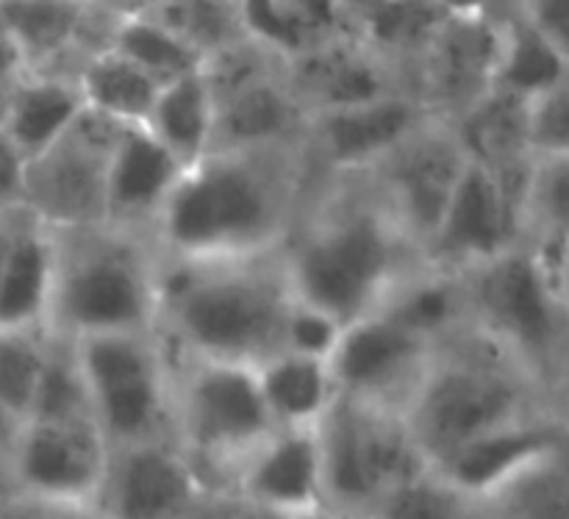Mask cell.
Returning a JSON list of instances; mask_svg holds the SVG:
<instances>
[{"instance_id":"obj_1","label":"cell","mask_w":569,"mask_h":519,"mask_svg":"<svg viewBox=\"0 0 569 519\" xmlns=\"http://www.w3.org/2000/svg\"><path fill=\"white\" fill-rule=\"evenodd\" d=\"M267 153L211 148L183 167L153 217L167 259H256L281 239L289 176Z\"/></svg>"},{"instance_id":"obj_2","label":"cell","mask_w":569,"mask_h":519,"mask_svg":"<svg viewBox=\"0 0 569 519\" xmlns=\"http://www.w3.org/2000/svg\"><path fill=\"white\" fill-rule=\"evenodd\" d=\"M292 295L281 267L250 259L176 261L156 276L153 320L183 359L259 367L283 348Z\"/></svg>"},{"instance_id":"obj_3","label":"cell","mask_w":569,"mask_h":519,"mask_svg":"<svg viewBox=\"0 0 569 519\" xmlns=\"http://www.w3.org/2000/svg\"><path fill=\"white\" fill-rule=\"evenodd\" d=\"M548 389L517 356L478 331L439 342L400 398L398 409L428 467H439L476 439L539 417L533 395Z\"/></svg>"},{"instance_id":"obj_4","label":"cell","mask_w":569,"mask_h":519,"mask_svg":"<svg viewBox=\"0 0 569 519\" xmlns=\"http://www.w3.org/2000/svg\"><path fill=\"white\" fill-rule=\"evenodd\" d=\"M415 250L381 198L350 200L300 231L281 272L295 303L345 328L383 309L409 281Z\"/></svg>"},{"instance_id":"obj_5","label":"cell","mask_w":569,"mask_h":519,"mask_svg":"<svg viewBox=\"0 0 569 519\" xmlns=\"http://www.w3.org/2000/svg\"><path fill=\"white\" fill-rule=\"evenodd\" d=\"M78 228L81 242L59 253L44 326L53 339L76 342L94 333L144 331L156 311V272L128 231Z\"/></svg>"},{"instance_id":"obj_6","label":"cell","mask_w":569,"mask_h":519,"mask_svg":"<svg viewBox=\"0 0 569 519\" xmlns=\"http://www.w3.org/2000/svg\"><path fill=\"white\" fill-rule=\"evenodd\" d=\"M322 500L339 509H376L389 492L426 476V456L395 403L333 392L315 422Z\"/></svg>"},{"instance_id":"obj_7","label":"cell","mask_w":569,"mask_h":519,"mask_svg":"<svg viewBox=\"0 0 569 519\" xmlns=\"http://www.w3.org/2000/svg\"><path fill=\"white\" fill-rule=\"evenodd\" d=\"M172 420L178 448L200 467L242 472L256 450L278 431V422L261 392L256 367L228 361L183 359L181 378L172 387Z\"/></svg>"},{"instance_id":"obj_8","label":"cell","mask_w":569,"mask_h":519,"mask_svg":"<svg viewBox=\"0 0 569 519\" xmlns=\"http://www.w3.org/2000/svg\"><path fill=\"white\" fill-rule=\"evenodd\" d=\"M456 278L465 315H472L478 331L503 345L548 387L561 359L565 295L548 281L533 250L515 244Z\"/></svg>"},{"instance_id":"obj_9","label":"cell","mask_w":569,"mask_h":519,"mask_svg":"<svg viewBox=\"0 0 569 519\" xmlns=\"http://www.w3.org/2000/svg\"><path fill=\"white\" fill-rule=\"evenodd\" d=\"M89 398V411L111 450L161 439L172 387L164 361L144 331L94 333L70 342Z\"/></svg>"},{"instance_id":"obj_10","label":"cell","mask_w":569,"mask_h":519,"mask_svg":"<svg viewBox=\"0 0 569 519\" xmlns=\"http://www.w3.org/2000/svg\"><path fill=\"white\" fill-rule=\"evenodd\" d=\"M122 122L83 106L53 144L28 159L26 209L42 226L78 231L106 222V170Z\"/></svg>"},{"instance_id":"obj_11","label":"cell","mask_w":569,"mask_h":519,"mask_svg":"<svg viewBox=\"0 0 569 519\" xmlns=\"http://www.w3.org/2000/svg\"><path fill=\"white\" fill-rule=\"evenodd\" d=\"M531 172L533 164L526 170L498 172L470 156L442 217V226L422 256L431 270L459 276L520 244L517 237L522 220L528 217Z\"/></svg>"},{"instance_id":"obj_12","label":"cell","mask_w":569,"mask_h":519,"mask_svg":"<svg viewBox=\"0 0 569 519\" xmlns=\"http://www.w3.org/2000/svg\"><path fill=\"white\" fill-rule=\"evenodd\" d=\"M111 448L89 415L64 420L28 417L6 465L17 498L39 503L87 506L100 500Z\"/></svg>"},{"instance_id":"obj_13","label":"cell","mask_w":569,"mask_h":519,"mask_svg":"<svg viewBox=\"0 0 569 519\" xmlns=\"http://www.w3.org/2000/svg\"><path fill=\"white\" fill-rule=\"evenodd\" d=\"M470 153L453 128L439 126L437 117L406 137L398 148L372 164L378 170L381 200L406 237L426 256L428 242L442 226L450 198Z\"/></svg>"},{"instance_id":"obj_14","label":"cell","mask_w":569,"mask_h":519,"mask_svg":"<svg viewBox=\"0 0 569 519\" xmlns=\"http://www.w3.org/2000/svg\"><path fill=\"white\" fill-rule=\"evenodd\" d=\"M503 9L492 14H445L426 44L400 67V72L415 76L409 92L433 114L456 117L495 87L506 37Z\"/></svg>"},{"instance_id":"obj_15","label":"cell","mask_w":569,"mask_h":519,"mask_svg":"<svg viewBox=\"0 0 569 519\" xmlns=\"http://www.w3.org/2000/svg\"><path fill=\"white\" fill-rule=\"evenodd\" d=\"M437 339L426 337L392 311L378 309L342 328L328 372L337 392L400 403L422 370Z\"/></svg>"},{"instance_id":"obj_16","label":"cell","mask_w":569,"mask_h":519,"mask_svg":"<svg viewBox=\"0 0 569 519\" xmlns=\"http://www.w3.org/2000/svg\"><path fill=\"white\" fill-rule=\"evenodd\" d=\"M281 76L289 92L303 106L306 117L315 111L342 109L398 92L400 67L378 53L356 31L339 33L309 50L283 59Z\"/></svg>"},{"instance_id":"obj_17","label":"cell","mask_w":569,"mask_h":519,"mask_svg":"<svg viewBox=\"0 0 569 519\" xmlns=\"http://www.w3.org/2000/svg\"><path fill=\"white\" fill-rule=\"evenodd\" d=\"M431 117L437 114L415 92L398 89L367 103L315 111L306 117V128L322 164L348 172L372 167Z\"/></svg>"},{"instance_id":"obj_18","label":"cell","mask_w":569,"mask_h":519,"mask_svg":"<svg viewBox=\"0 0 569 519\" xmlns=\"http://www.w3.org/2000/svg\"><path fill=\"white\" fill-rule=\"evenodd\" d=\"M200 476L178 445L164 439L111 450L100 500L120 517H176L194 509Z\"/></svg>"},{"instance_id":"obj_19","label":"cell","mask_w":569,"mask_h":519,"mask_svg":"<svg viewBox=\"0 0 569 519\" xmlns=\"http://www.w3.org/2000/svg\"><path fill=\"white\" fill-rule=\"evenodd\" d=\"M561 445H565V426L550 420L548 415H539L476 439L431 472H437L467 500H481L498 495L531 465L559 453Z\"/></svg>"},{"instance_id":"obj_20","label":"cell","mask_w":569,"mask_h":519,"mask_svg":"<svg viewBox=\"0 0 569 519\" xmlns=\"http://www.w3.org/2000/svg\"><path fill=\"white\" fill-rule=\"evenodd\" d=\"M183 164L144 122H122L106 170V222L131 233L153 222Z\"/></svg>"},{"instance_id":"obj_21","label":"cell","mask_w":569,"mask_h":519,"mask_svg":"<svg viewBox=\"0 0 569 519\" xmlns=\"http://www.w3.org/2000/svg\"><path fill=\"white\" fill-rule=\"evenodd\" d=\"M0 20L14 33L28 70H61L72 56L106 48L114 17L89 0H0Z\"/></svg>"},{"instance_id":"obj_22","label":"cell","mask_w":569,"mask_h":519,"mask_svg":"<svg viewBox=\"0 0 569 519\" xmlns=\"http://www.w3.org/2000/svg\"><path fill=\"white\" fill-rule=\"evenodd\" d=\"M239 489L259 509H317L322 503V472L315 426L278 428L242 467Z\"/></svg>"},{"instance_id":"obj_23","label":"cell","mask_w":569,"mask_h":519,"mask_svg":"<svg viewBox=\"0 0 569 519\" xmlns=\"http://www.w3.org/2000/svg\"><path fill=\"white\" fill-rule=\"evenodd\" d=\"M56 242L22 206L14 211L9 253L0 270V333L44 331L53 289Z\"/></svg>"},{"instance_id":"obj_24","label":"cell","mask_w":569,"mask_h":519,"mask_svg":"<svg viewBox=\"0 0 569 519\" xmlns=\"http://www.w3.org/2000/svg\"><path fill=\"white\" fill-rule=\"evenodd\" d=\"M303 128V106L289 92L281 70H276L214 103L211 148H276V144H287L289 139L298 137Z\"/></svg>"},{"instance_id":"obj_25","label":"cell","mask_w":569,"mask_h":519,"mask_svg":"<svg viewBox=\"0 0 569 519\" xmlns=\"http://www.w3.org/2000/svg\"><path fill=\"white\" fill-rule=\"evenodd\" d=\"M83 106L87 103L72 72L28 70L9 87L3 131L26 159H33L70 128Z\"/></svg>"},{"instance_id":"obj_26","label":"cell","mask_w":569,"mask_h":519,"mask_svg":"<svg viewBox=\"0 0 569 519\" xmlns=\"http://www.w3.org/2000/svg\"><path fill=\"white\" fill-rule=\"evenodd\" d=\"M239 11L244 31L281 59L356 31L353 11L345 0H239Z\"/></svg>"},{"instance_id":"obj_27","label":"cell","mask_w":569,"mask_h":519,"mask_svg":"<svg viewBox=\"0 0 569 519\" xmlns=\"http://www.w3.org/2000/svg\"><path fill=\"white\" fill-rule=\"evenodd\" d=\"M211 122L214 100L203 72L194 70L161 83L144 126L187 167L211 148Z\"/></svg>"},{"instance_id":"obj_28","label":"cell","mask_w":569,"mask_h":519,"mask_svg":"<svg viewBox=\"0 0 569 519\" xmlns=\"http://www.w3.org/2000/svg\"><path fill=\"white\" fill-rule=\"evenodd\" d=\"M76 81L89 109L120 122H144L161 83L153 76L117 53L114 48H98L81 56Z\"/></svg>"},{"instance_id":"obj_29","label":"cell","mask_w":569,"mask_h":519,"mask_svg":"<svg viewBox=\"0 0 569 519\" xmlns=\"http://www.w3.org/2000/svg\"><path fill=\"white\" fill-rule=\"evenodd\" d=\"M267 406L281 428L315 426L333 398V381L326 359L281 350L256 367Z\"/></svg>"},{"instance_id":"obj_30","label":"cell","mask_w":569,"mask_h":519,"mask_svg":"<svg viewBox=\"0 0 569 519\" xmlns=\"http://www.w3.org/2000/svg\"><path fill=\"white\" fill-rule=\"evenodd\" d=\"M503 56L495 78L498 87L533 98L567 81V50L528 22L511 0L503 9Z\"/></svg>"},{"instance_id":"obj_31","label":"cell","mask_w":569,"mask_h":519,"mask_svg":"<svg viewBox=\"0 0 569 519\" xmlns=\"http://www.w3.org/2000/svg\"><path fill=\"white\" fill-rule=\"evenodd\" d=\"M445 14L448 11L439 0H376L356 17V33L389 61L403 67L426 44Z\"/></svg>"},{"instance_id":"obj_32","label":"cell","mask_w":569,"mask_h":519,"mask_svg":"<svg viewBox=\"0 0 569 519\" xmlns=\"http://www.w3.org/2000/svg\"><path fill=\"white\" fill-rule=\"evenodd\" d=\"M200 59L244 37L239 0H159L148 14Z\"/></svg>"},{"instance_id":"obj_33","label":"cell","mask_w":569,"mask_h":519,"mask_svg":"<svg viewBox=\"0 0 569 519\" xmlns=\"http://www.w3.org/2000/svg\"><path fill=\"white\" fill-rule=\"evenodd\" d=\"M106 44L131 59L137 67H142L159 83L200 70V64H203V59L192 48H187L167 28L142 14L114 17Z\"/></svg>"},{"instance_id":"obj_34","label":"cell","mask_w":569,"mask_h":519,"mask_svg":"<svg viewBox=\"0 0 569 519\" xmlns=\"http://www.w3.org/2000/svg\"><path fill=\"white\" fill-rule=\"evenodd\" d=\"M89 411L87 389H83L81 370H78L76 350L64 339H50L44 348V365L39 372L37 395H33L31 415L39 420H64V417H83Z\"/></svg>"},{"instance_id":"obj_35","label":"cell","mask_w":569,"mask_h":519,"mask_svg":"<svg viewBox=\"0 0 569 519\" xmlns=\"http://www.w3.org/2000/svg\"><path fill=\"white\" fill-rule=\"evenodd\" d=\"M44 348L48 337L39 331L0 333V403L20 422L31 415Z\"/></svg>"},{"instance_id":"obj_36","label":"cell","mask_w":569,"mask_h":519,"mask_svg":"<svg viewBox=\"0 0 569 519\" xmlns=\"http://www.w3.org/2000/svg\"><path fill=\"white\" fill-rule=\"evenodd\" d=\"M470 503L465 495L456 492L450 483H445L437 472L428 470L426 476L403 483L395 492H389L381 503L376 506L381 515L398 519H437L456 517Z\"/></svg>"},{"instance_id":"obj_37","label":"cell","mask_w":569,"mask_h":519,"mask_svg":"<svg viewBox=\"0 0 569 519\" xmlns=\"http://www.w3.org/2000/svg\"><path fill=\"white\" fill-rule=\"evenodd\" d=\"M528 148L533 159L567 156L569 148V98L567 81L528 98Z\"/></svg>"},{"instance_id":"obj_38","label":"cell","mask_w":569,"mask_h":519,"mask_svg":"<svg viewBox=\"0 0 569 519\" xmlns=\"http://www.w3.org/2000/svg\"><path fill=\"white\" fill-rule=\"evenodd\" d=\"M339 333H342V326H339V322H333L331 317L322 315V311L309 309V306L295 303L292 300L287 328H283V348L328 361Z\"/></svg>"},{"instance_id":"obj_39","label":"cell","mask_w":569,"mask_h":519,"mask_svg":"<svg viewBox=\"0 0 569 519\" xmlns=\"http://www.w3.org/2000/svg\"><path fill=\"white\" fill-rule=\"evenodd\" d=\"M26 164L22 150L0 131V211L26 206Z\"/></svg>"},{"instance_id":"obj_40","label":"cell","mask_w":569,"mask_h":519,"mask_svg":"<svg viewBox=\"0 0 569 519\" xmlns=\"http://www.w3.org/2000/svg\"><path fill=\"white\" fill-rule=\"evenodd\" d=\"M22 72H28L26 56H22V48L17 44L14 33L9 31V26L0 20V81L14 83Z\"/></svg>"},{"instance_id":"obj_41","label":"cell","mask_w":569,"mask_h":519,"mask_svg":"<svg viewBox=\"0 0 569 519\" xmlns=\"http://www.w3.org/2000/svg\"><path fill=\"white\" fill-rule=\"evenodd\" d=\"M92 6H98L100 11L111 17H137L148 14L159 0H89Z\"/></svg>"},{"instance_id":"obj_42","label":"cell","mask_w":569,"mask_h":519,"mask_svg":"<svg viewBox=\"0 0 569 519\" xmlns=\"http://www.w3.org/2000/svg\"><path fill=\"white\" fill-rule=\"evenodd\" d=\"M509 0H439L448 14H492L500 11Z\"/></svg>"},{"instance_id":"obj_43","label":"cell","mask_w":569,"mask_h":519,"mask_svg":"<svg viewBox=\"0 0 569 519\" xmlns=\"http://www.w3.org/2000/svg\"><path fill=\"white\" fill-rule=\"evenodd\" d=\"M22 422L17 420L14 415H11L9 409H6L3 403H0V459H6L11 450V445H14V437L17 431H20Z\"/></svg>"},{"instance_id":"obj_44","label":"cell","mask_w":569,"mask_h":519,"mask_svg":"<svg viewBox=\"0 0 569 519\" xmlns=\"http://www.w3.org/2000/svg\"><path fill=\"white\" fill-rule=\"evenodd\" d=\"M14 500H17V489L9 476V465H6V459H0V509L11 506Z\"/></svg>"},{"instance_id":"obj_45","label":"cell","mask_w":569,"mask_h":519,"mask_svg":"<svg viewBox=\"0 0 569 519\" xmlns=\"http://www.w3.org/2000/svg\"><path fill=\"white\" fill-rule=\"evenodd\" d=\"M9 87L11 83L0 81V131H3L6 117H9Z\"/></svg>"},{"instance_id":"obj_46","label":"cell","mask_w":569,"mask_h":519,"mask_svg":"<svg viewBox=\"0 0 569 519\" xmlns=\"http://www.w3.org/2000/svg\"><path fill=\"white\" fill-rule=\"evenodd\" d=\"M345 3L350 6V11H353V20H356V17H359L361 11H367V9H370V6L376 3V0H345Z\"/></svg>"}]
</instances>
